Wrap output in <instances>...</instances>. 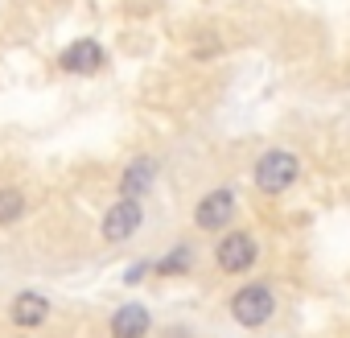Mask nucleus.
<instances>
[{
  "label": "nucleus",
  "instance_id": "6",
  "mask_svg": "<svg viewBox=\"0 0 350 338\" xmlns=\"http://www.w3.org/2000/svg\"><path fill=\"white\" fill-rule=\"evenodd\" d=\"M54 66L62 75H99L107 66V50L95 38H75L70 46H62V54H58Z\"/></svg>",
  "mask_w": 350,
  "mask_h": 338
},
{
  "label": "nucleus",
  "instance_id": "7",
  "mask_svg": "<svg viewBox=\"0 0 350 338\" xmlns=\"http://www.w3.org/2000/svg\"><path fill=\"white\" fill-rule=\"evenodd\" d=\"M157 178H161V161H157V157H148V153L132 157V161L120 169V198H140V203H144V198L152 194Z\"/></svg>",
  "mask_w": 350,
  "mask_h": 338
},
{
  "label": "nucleus",
  "instance_id": "9",
  "mask_svg": "<svg viewBox=\"0 0 350 338\" xmlns=\"http://www.w3.org/2000/svg\"><path fill=\"white\" fill-rule=\"evenodd\" d=\"M152 334V313L140 301H124L107 317V338H148Z\"/></svg>",
  "mask_w": 350,
  "mask_h": 338
},
{
  "label": "nucleus",
  "instance_id": "5",
  "mask_svg": "<svg viewBox=\"0 0 350 338\" xmlns=\"http://www.w3.org/2000/svg\"><path fill=\"white\" fill-rule=\"evenodd\" d=\"M256 256H260V248H256L252 231H231V235H223V239L215 244V264H219V272H227V276L252 272Z\"/></svg>",
  "mask_w": 350,
  "mask_h": 338
},
{
  "label": "nucleus",
  "instance_id": "8",
  "mask_svg": "<svg viewBox=\"0 0 350 338\" xmlns=\"http://www.w3.org/2000/svg\"><path fill=\"white\" fill-rule=\"evenodd\" d=\"M235 215V190H211L194 203V227L198 231H223Z\"/></svg>",
  "mask_w": 350,
  "mask_h": 338
},
{
  "label": "nucleus",
  "instance_id": "2",
  "mask_svg": "<svg viewBox=\"0 0 350 338\" xmlns=\"http://www.w3.org/2000/svg\"><path fill=\"white\" fill-rule=\"evenodd\" d=\"M140 227H144V203H140V198H116V203L103 211V219H99V235H103L107 248L128 244Z\"/></svg>",
  "mask_w": 350,
  "mask_h": 338
},
{
  "label": "nucleus",
  "instance_id": "3",
  "mask_svg": "<svg viewBox=\"0 0 350 338\" xmlns=\"http://www.w3.org/2000/svg\"><path fill=\"white\" fill-rule=\"evenodd\" d=\"M297 174H301V161L293 153H284V148H272V153H264L256 161V174L252 178H256L260 194H284L297 182Z\"/></svg>",
  "mask_w": 350,
  "mask_h": 338
},
{
  "label": "nucleus",
  "instance_id": "11",
  "mask_svg": "<svg viewBox=\"0 0 350 338\" xmlns=\"http://www.w3.org/2000/svg\"><path fill=\"white\" fill-rule=\"evenodd\" d=\"M190 268H194V252H190V248H173V252H165V256L152 264L157 276H182V272H190Z\"/></svg>",
  "mask_w": 350,
  "mask_h": 338
},
{
  "label": "nucleus",
  "instance_id": "10",
  "mask_svg": "<svg viewBox=\"0 0 350 338\" xmlns=\"http://www.w3.org/2000/svg\"><path fill=\"white\" fill-rule=\"evenodd\" d=\"M29 190L17 182H0V231H13L29 219Z\"/></svg>",
  "mask_w": 350,
  "mask_h": 338
},
{
  "label": "nucleus",
  "instance_id": "1",
  "mask_svg": "<svg viewBox=\"0 0 350 338\" xmlns=\"http://www.w3.org/2000/svg\"><path fill=\"white\" fill-rule=\"evenodd\" d=\"M54 317V301L42 293V289H17L9 301H5V322L21 334H33L42 330L46 322Z\"/></svg>",
  "mask_w": 350,
  "mask_h": 338
},
{
  "label": "nucleus",
  "instance_id": "4",
  "mask_svg": "<svg viewBox=\"0 0 350 338\" xmlns=\"http://www.w3.org/2000/svg\"><path fill=\"white\" fill-rule=\"evenodd\" d=\"M227 309H231V317H235L239 326H264V322L276 313V297H272L268 285H243V289L231 293Z\"/></svg>",
  "mask_w": 350,
  "mask_h": 338
}]
</instances>
